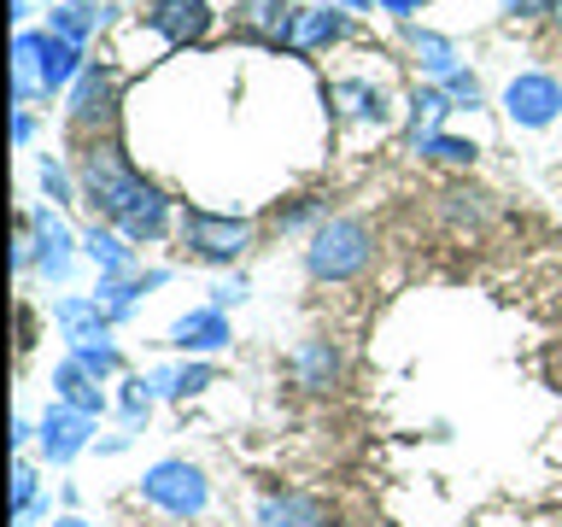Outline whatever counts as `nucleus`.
<instances>
[{
    "label": "nucleus",
    "instance_id": "nucleus-1",
    "mask_svg": "<svg viewBox=\"0 0 562 527\" xmlns=\"http://www.w3.org/2000/svg\"><path fill=\"white\" fill-rule=\"evenodd\" d=\"M77 182H82V205L94 211L100 223L123 228L135 246H153V240L170 235V223H176L170 193L158 188V182H147V176L130 165V153H123L112 135H94V141L82 147Z\"/></svg>",
    "mask_w": 562,
    "mask_h": 527
},
{
    "label": "nucleus",
    "instance_id": "nucleus-2",
    "mask_svg": "<svg viewBox=\"0 0 562 527\" xmlns=\"http://www.w3.org/2000/svg\"><path fill=\"white\" fill-rule=\"evenodd\" d=\"M369 264H375V228L363 217H323L311 228L305 270L316 281H358Z\"/></svg>",
    "mask_w": 562,
    "mask_h": 527
},
{
    "label": "nucleus",
    "instance_id": "nucleus-3",
    "mask_svg": "<svg viewBox=\"0 0 562 527\" xmlns=\"http://www.w3.org/2000/svg\"><path fill=\"white\" fill-rule=\"evenodd\" d=\"M140 498L153 509H165L170 522H193V516H205V504H211V481H205L200 463H188V457H165V463H153L140 474Z\"/></svg>",
    "mask_w": 562,
    "mask_h": 527
},
{
    "label": "nucleus",
    "instance_id": "nucleus-4",
    "mask_svg": "<svg viewBox=\"0 0 562 527\" xmlns=\"http://www.w3.org/2000/svg\"><path fill=\"white\" fill-rule=\"evenodd\" d=\"M182 246L188 258L200 264H235L246 246H252V217H235V211H205V205H188L182 217Z\"/></svg>",
    "mask_w": 562,
    "mask_h": 527
},
{
    "label": "nucleus",
    "instance_id": "nucleus-5",
    "mask_svg": "<svg viewBox=\"0 0 562 527\" xmlns=\"http://www.w3.org/2000/svg\"><path fill=\"white\" fill-rule=\"evenodd\" d=\"M30 235H35V270H42V281H53V288H65L70 276H77V235L65 228L59 205H30L24 211Z\"/></svg>",
    "mask_w": 562,
    "mask_h": 527
},
{
    "label": "nucleus",
    "instance_id": "nucleus-6",
    "mask_svg": "<svg viewBox=\"0 0 562 527\" xmlns=\"http://www.w3.org/2000/svg\"><path fill=\"white\" fill-rule=\"evenodd\" d=\"M504 112L516 130H544V123L562 117V82L544 77V70H521V77H509V88H504Z\"/></svg>",
    "mask_w": 562,
    "mask_h": 527
},
{
    "label": "nucleus",
    "instance_id": "nucleus-7",
    "mask_svg": "<svg viewBox=\"0 0 562 527\" xmlns=\"http://www.w3.org/2000/svg\"><path fill=\"white\" fill-rule=\"evenodd\" d=\"M88 439H94V416L77 411V404H47V416L35 422V446L53 469L70 463V457L88 451Z\"/></svg>",
    "mask_w": 562,
    "mask_h": 527
},
{
    "label": "nucleus",
    "instance_id": "nucleus-8",
    "mask_svg": "<svg viewBox=\"0 0 562 527\" xmlns=\"http://www.w3.org/2000/svg\"><path fill=\"white\" fill-rule=\"evenodd\" d=\"M53 323H59V334H65L70 351H100V346H112V316H105L100 299L65 293L59 305H53Z\"/></svg>",
    "mask_w": 562,
    "mask_h": 527
},
{
    "label": "nucleus",
    "instance_id": "nucleus-9",
    "mask_svg": "<svg viewBox=\"0 0 562 527\" xmlns=\"http://www.w3.org/2000/svg\"><path fill=\"white\" fill-rule=\"evenodd\" d=\"M112 117H117V77L105 65H88L77 88H70V123L77 130H112Z\"/></svg>",
    "mask_w": 562,
    "mask_h": 527
},
{
    "label": "nucleus",
    "instance_id": "nucleus-10",
    "mask_svg": "<svg viewBox=\"0 0 562 527\" xmlns=\"http://www.w3.org/2000/svg\"><path fill=\"white\" fill-rule=\"evenodd\" d=\"M88 70L82 47L65 42V35L42 30L35 35V82H42V94H65V88H77V77Z\"/></svg>",
    "mask_w": 562,
    "mask_h": 527
},
{
    "label": "nucleus",
    "instance_id": "nucleus-11",
    "mask_svg": "<svg viewBox=\"0 0 562 527\" xmlns=\"http://www.w3.org/2000/svg\"><path fill=\"white\" fill-rule=\"evenodd\" d=\"M228 340H235V334H228V311H217V305H200V311H188L170 323V346L188 351V358H211V351H223Z\"/></svg>",
    "mask_w": 562,
    "mask_h": 527
},
{
    "label": "nucleus",
    "instance_id": "nucleus-12",
    "mask_svg": "<svg viewBox=\"0 0 562 527\" xmlns=\"http://www.w3.org/2000/svg\"><path fill=\"white\" fill-rule=\"evenodd\" d=\"M299 35V12L288 0H246L240 7V42H263V47H293Z\"/></svg>",
    "mask_w": 562,
    "mask_h": 527
},
{
    "label": "nucleus",
    "instance_id": "nucleus-13",
    "mask_svg": "<svg viewBox=\"0 0 562 527\" xmlns=\"http://www.w3.org/2000/svg\"><path fill=\"white\" fill-rule=\"evenodd\" d=\"M147 24L165 35L170 47H188V42H205L211 35V7L205 0H153Z\"/></svg>",
    "mask_w": 562,
    "mask_h": 527
},
{
    "label": "nucleus",
    "instance_id": "nucleus-14",
    "mask_svg": "<svg viewBox=\"0 0 562 527\" xmlns=\"http://www.w3.org/2000/svg\"><path fill=\"white\" fill-rule=\"evenodd\" d=\"M82 253L94 258V270H100V281H112V276H135V240L123 235V228H112V223H88L82 228Z\"/></svg>",
    "mask_w": 562,
    "mask_h": 527
},
{
    "label": "nucleus",
    "instance_id": "nucleus-15",
    "mask_svg": "<svg viewBox=\"0 0 562 527\" xmlns=\"http://www.w3.org/2000/svg\"><path fill=\"white\" fill-rule=\"evenodd\" d=\"M258 527H328V504L311 492H263Z\"/></svg>",
    "mask_w": 562,
    "mask_h": 527
},
{
    "label": "nucleus",
    "instance_id": "nucleus-16",
    "mask_svg": "<svg viewBox=\"0 0 562 527\" xmlns=\"http://www.w3.org/2000/svg\"><path fill=\"white\" fill-rule=\"evenodd\" d=\"M170 270H135V276H112V281H94V299L105 305V316L112 323H123V316H135V305L147 299L153 288H165Z\"/></svg>",
    "mask_w": 562,
    "mask_h": 527
},
{
    "label": "nucleus",
    "instance_id": "nucleus-17",
    "mask_svg": "<svg viewBox=\"0 0 562 527\" xmlns=\"http://www.w3.org/2000/svg\"><path fill=\"white\" fill-rule=\"evenodd\" d=\"M293 375L305 393H328V386H340V351L328 340H305L293 351Z\"/></svg>",
    "mask_w": 562,
    "mask_h": 527
},
{
    "label": "nucleus",
    "instance_id": "nucleus-18",
    "mask_svg": "<svg viewBox=\"0 0 562 527\" xmlns=\"http://www.w3.org/2000/svg\"><path fill=\"white\" fill-rule=\"evenodd\" d=\"M105 18H112V7H105V0H65V7H53V12H47V30L82 47L88 35L105 24Z\"/></svg>",
    "mask_w": 562,
    "mask_h": 527
},
{
    "label": "nucleus",
    "instance_id": "nucleus-19",
    "mask_svg": "<svg viewBox=\"0 0 562 527\" xmlns=\"http://www.w3.org/2000/svg\"><path fill=\"white\" fill-rule=\"evenodd\" d=\"M53 393H59V404H77V411H88V416H100V411H105V393H100V381L88 375V369H82L77 358L53 363Z\"/></svg>",
    "mask_w": 562,
    "mask_h": 527
},
{
    "label": "nucleus",
    "instance_id": "nucleus-20",
    "mask_svg": "<svg viewBox=\"0 0 562 527\" xmlns=\"http://www.w3.org/2000/svg\"><path fill=\"white\" fill-rule=\"evenodd\" d=\"M147 381H153L158 399H193V393H205V386L217 381V369L193 358V363H165V369H153Z\"/></svg>",
    "mask_w": 562,
    "mask_h": 527
},
{
    "label": "nucleus",
    "instance_id": "nucleus-21",
    "mask_svg": "<svg viewBox=\"0 0 562 527\" xmlns=\"http://www.w3.org/2000/svg\"><path fill=\"white\" fill-rule=\"evenodd\" d=\"M446 112H457L451 94H446V82H422L416 94H411V141H428V135H439V123H446Z\"/></svg>",
    "mask_w": 562,
    "mask_h": 527
},
{
    "label": "nucleus",
    "instance_id": "nucleus-22",
    "mask_svg": "<svg viewBox=\"0 0 562 527\" xmlns=\"http://www.w3.org/2000/svg\"><path fill=\"white\" fill-rule=\"evenodd\" d=\"M340 35H346V12H340V7H311V12H299L293 47H299V53H316V47H334Z\"/></svg>",
    "mask_w": 562,
    "mask_h": 527
},
{
    "label": "nucleus",
    "instance_id": "nucleus-23",
    "mask_svg": "<svg viewBox=\"0 0 562 527\" xmlns=\"http://www.w3.org/2000/svg\"><path fill=\"white\" fill-rule=\"evenodd\" d=\"M411 47H416V59H422V70H428L434 82H451L457 70H463L457 47L446 42V35H434V30H411Z\"/></svg>",
    "mask_w": 562,
    "mask_h": 527
},
{
    "label": "nucleus",
    "instance_id": "nucleus-24",
    "mask_svg": "<svg viewBox=\"0 0 562 527\" xmlns=\"http://www.w3.org/2000/svg\"><path fill=\"white\" fill-rule=\"evenodd\" d=\"M334 100H351V112H358L363 123H393V105H386L381 88H369V82H334Z\"/></svg>",
    "mask_w": 562,
    "mask_h": 527
},
{
    "label": "nucleus",
    "instance_id": "nucleus-25",
    "mask_svg": "<svg viewBox=\"0 0 562 527\" xmlns=\"http://www.w3.org/2000/svg\"><path fill=\"white\" fill-rule=\"evenodd\" d=\"M416 153L422 158H439V165H474V158H481V147H474V141H463V135H428V141H416Z\"/></svg>",
    "mask_w": 562,
    "mask_h": 527
},
{
    "label": "nucleus",
    "instance_id": "nucleus-26",
    "mask_svg": "<svg viewBox=\"0 0 562 527\" xmlns=\"http://www.w3.org/2000/svg\"><path fill=\"white\" fill-rule=\"evenodd\" d=\"M153 381L147 375H130L123 381V393H117V411H123V428H140V422H147V411H153Z\"/></svg>",
    "mask_w": 562,
    "mask_h": 527
},
{
    "label": "nucleus",
    "instance_id": "nucleus-27",
    "mask_svg": "<svg viewBox=\"0 0 562 527\" xmlns=\"http://www.w3.org/2000/svg\"><path fill=\"white\" fill-rule=\"evenodd\" d=\"M35 504H42V481H35V463H30V457H18V463H12V522L30 516Z\"/></svg>",
    "mask_w": 562,
    "mask_h": 527
},
{
    "label": "nucleus",
    "instance_id": "nucleus-28",
    "mask_svg": "<svg viewBox=\"0 0 562 527\" xmlns=\"http://www.w3.org/2000/svg\"><path fill=\"white\" fill-rule=\"evenodd\" d=\"M42 188H47L53 205H77V200H82V182L59 165V158H42Z\"/></svg>",
    "mask_w": 562,
    "mask_h": 527
},
{
    "label": "nucleus",
    "instance_id": "nucleus-29",
    "mask_svg": "<svg viewBox=\"0 0 562 527\" xmlns=\"http://www.w3.org/2000/svg\"><path fill=\"white\" fill-rule=\"evenodd\" d=\"M486 200H492V193H481V188H469V193H463V188H451V193H446V211H451L457 223H481L486 211H492Z\"/></svg>",
    "mask_w": 562,
    "mask_h": 527
},
{
    "label": "nucleus",
    "instance_id": "nucleus-30",
    "mask_svg": "<svg viewBox=\"0 0 562 527\" xmlns=\"http://www.w3.org/2000/svg\"><path fill=\"white\" fill-rule=\"evenodd\" d=\"M70 358H77V363H82L94 381H112V375H117V346H100V351H70Z\"/></svg>",
    "mask_w": 562,
    "mask_h": 527
},
{
    "label": "nucleus",
    "instance_id": "nucleus-31",
    "mask_svg": "<svg viewBox=\"0 0 562 527\" xmlns=\"http://www.w3.org/2000/svg\"><path fill=\"white\" fill-rule=\"evenodd\" d=\"M446 94H451V105H457V112H463V105L474 112V105H481V77H474V70H457V77L446 82Z\"/></svg>",
    "mask_w": 562,
    "mask_h": 527
},
{
    "label": "nucleus",
    "instance_id": "nucleus-32",
    "mask_svg": "<svg viewBox=\"0 0 562 527\" xmlns=\"http://www.w3.org/2000/svg\"><path fill=\"white\" fill-rule=\"evenodd\" d=\"M240 299H246V276H228V281H217V288H211V305H217V311L240 305Z\"/></svg>",
    "mask_w": 562,
    "mask_h": 527
},
{
    "label": "nucleus",
    "instance_id": "nucleus-33",
    "mask_svg": "<svg viewBox=\"0 0 562 527\" xmlns=\"http://www.w3.org/2000/svg\"><path fill=\"white\" fill-rule=\"evenodd\" d=\"M311 217H323V200H305V205H293V211H276L281 228H305Z\"/></svg>",
    "mask_w": 562,
    "mask_h": 527
},
{
    "label": "nucleus",
    "instance_id": "nucleus-34",
    "mask_svg": "<svg viewBox=\"0 0 562 527\" xmlns=\"http://www.w3.org/2000/svg\"><path fill=\"white\" fill-rule=\"evenodd\" d=\"M557 0H504V12L509 18H551Z\"/></svg>",
    "mask_w": 562,
    "mask_h": 527
},
{
    "label": "nucleus",
    "instance_id": "nucleus-35",
    "mask_svg": "<svg viewBox=\"0 0 562 527\" xmlns=\"http://www.w3.org/2000/svg\"><path fill=\"white\" fill-rule=\"evenodd\" d=\"M30 135H35V117H30V105H18V112H12V141H18V147H30Z\"/></svg>",
    "mask_w": 562,
    "mask_h": 527
},
{
    "label": "nucleus",
    "instance_id": "nucleus-36",
    "mask_svg": "<svg viewBox=\"0 0 562 527\" xmlns=\"http://www.w3.org/2000/svg\"><path fill=\"white\" fill-rule=\"evenodd\" d=\"M381 12H393V18H416L422 7H428V0H375Z\"/></svg>",
    "mask_w": 562,
    "mask_h": 527
},
{
    "label": "nucleus",
    "instance_id": "nucleus-37",
    "mask_svg": "<svg viewBox=\"0 0 562 527\" xmlns=\"http://www.w3.org/2000/svg\"><path fill=\"white\" fill-rule=\"evenodd\" d=\"M30 434H35V428H30V422H24V416H12V446H18V451H24V446H30Z\"/></svg>",
    "mask_w": 562,
    "mask_h": 527
},
{
    "label": "nucleus",
    "instance_id": "nucleus-38",
    "mask_svg": "<svg viewBox=\"0 0 562 527\" xmlns=\"http://www.w3.org/2000/svg\"><path fill=\"white\" fill-rule=\"evenodd\" d=\"M340 7H346V12H369L375 0H340Z\"/></svg>",
    "mask_w": 562,
    "mask_h": 527
},
{
    "label": "nucleus",
    "instance_id": "nucleus-39",
    "mask_svg": "<svg viewBox=\"0 0 562 527\" xmlns=\"http://www.w3.org/2000/svg\"><path fill=\"white\" fill-rule=\"evenodd\" d=\"M53 527H94V522H82V516H59Z\"/></svg>",
    "mask_w": 562,
    "mask_h": 527
},
{
    "label": "nucleus",
    "instance_id": "nucleus-40",
    "mask_svg": "<svg viewBox=\"0 0 562 527\" xmlns=\"http://www.w3.org/2000/svg\"><path fill=\"white\" fill-rule=\"evenodd\" d=\"M551 24H557V30H562V0H557V7H551Z\"/></svg>",
    "mask_w": 562,
    "mask_h": 527
}]
</instances>
